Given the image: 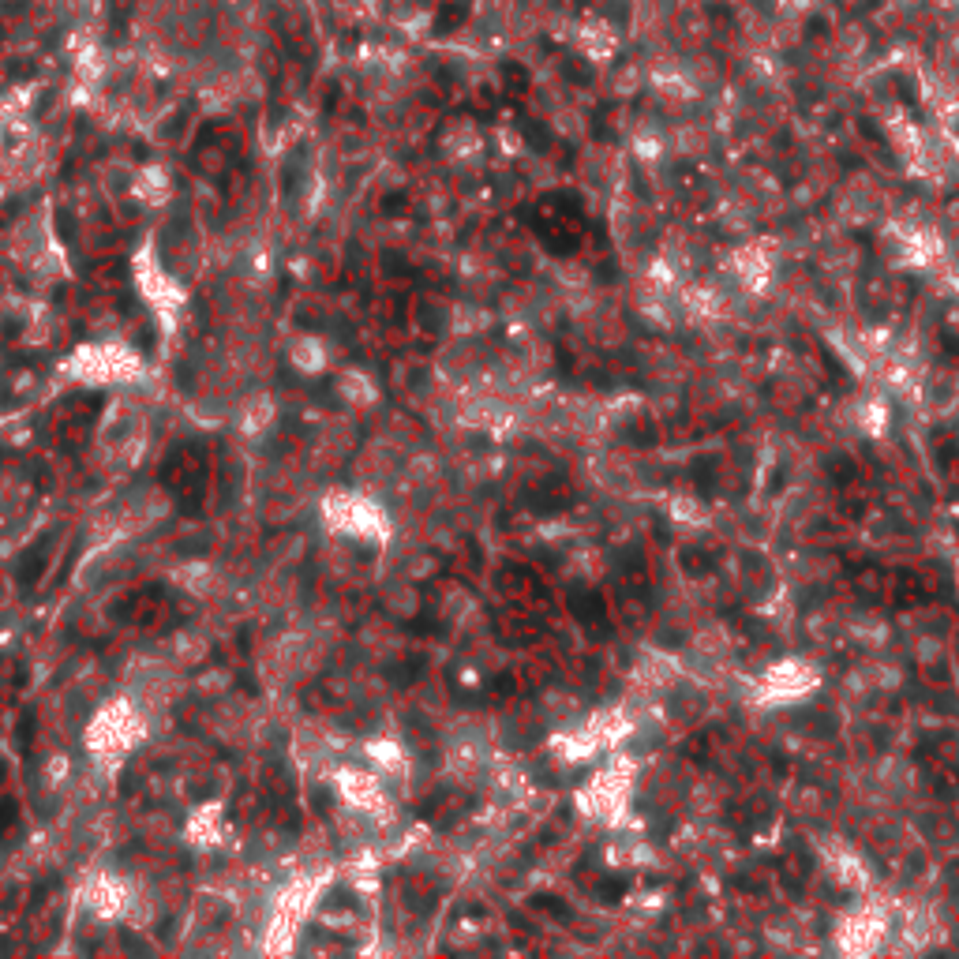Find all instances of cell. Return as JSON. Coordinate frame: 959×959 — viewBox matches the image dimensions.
Masks as SVG:
<instances>
[{
    "label": "cell",
    "instance_id": "obj_2",
    "mask_svg": "<svg viewBox=\"0 0 959 959\" xmlns=\"http://www.w3.org/2000/svg\"><path fill=\"white\" fill-rule=\"evenodd\" d=\"M12 817H15V806L12 802H4V806H0V832H4V825H8Z\"/></svg>",
    "mask_w": 959,
    "mask_h": 959
},
{
    "label": "cell",
    "instance_id": "obj_1",
    "mask_svg": "<svg viewBox=\"0 0 959 959\" xmlns=\"http://www.w3.org/2000/svg\"><path fill=\"white\" fill-rule=\"evenodd\" d=\"M461 19H465V4H450V8H446V12H443V19H439V23H435V30H439V34H443V30L458 27Z\"/></svg>",
    "mask_w": 959,
    "mask_h": 959
}]
</instances>
